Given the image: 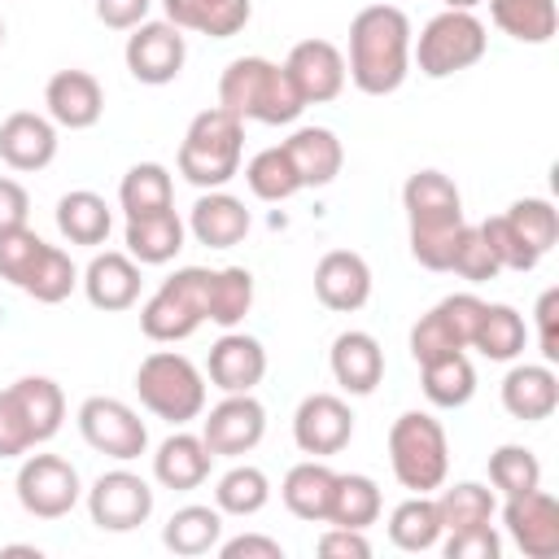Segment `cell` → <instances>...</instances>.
Instances as JSON below:
<instances>
[{"label": "cell", "instance_id": "46", "mask_svg": "<svg viewBox=\"0 0 559 559\" xmlns=\"http://www.w3.org/2000/svg\"><path fill=\"white\" fill-rule=\"evenodd\" d=\"M44 236L39 231H31L26 223L22 227H4L0 231V280H9L13 288H22V280L31 275V266H35V258L44 253Z\"/></svg>", "mask_w": 559, "mask_h": 559}, {"label": "cell", "instance_id": "27", "mask_svg": "<svg viewBox=\"0 0 559 559\" xmlns=\"http://www.w3.org/2000/svg\"><path fill=\"white\" fill-rule=\"evenodd\" d=\"M183 236H188V223L170 210H157V214H140V218H127V231H122V245L127 253L140 262V266H166L179 258L183 249Z\"/></svg>", "mask_w": 559, "mask_h": 559}, {"label": "cell", "instance_id": "50", "mask_svg": "<svg viewBox=\"0 0 559 559\" xmlns=\"http://www.w3.org/2000/svg\"><path fill=\"white\" fill-rule=\"evenodd\" d=\"M35 445L39 441H35V432H31V424H26L13 389H0V459H22Z\"/></svg>", "mask_w": 559, "mask_h": 559}, {"label": "cell", "instance_id": "16", "mask_svg": "<svg viewBox=\"0 0 559 559\" xmlns=\"http://www.w3.org/2000/svg\"><path fill=\"white\" fill-rule=\"evenodd\" d=\"M284 70L293 79V87L301 92L306 105H328L345 92V52L332 39H301L288 48Z\"/></svg>", "mask_w": 559, "mask_h": 559}, {"label": "cell", "instance_id": "38", "mask_svg": "<svg viewBox=\"0 0 559 559\" xmlns=\"http://www.w3.org/2000/svg\"><path fill=\"white\" fill-rule=\"evenodd\" d=\"M118 205H122L127 218L170 210V205H175L170 170H166L162 162H135V166L122 175V183H118Z\"/></svg>", "mask_w": 559, "mask_h": 559}, {"label": "cell", "instance_id": "4", "mask_svg": "<svg viewBox=\"0 0 559 559\" xmlns=\"http://www.w3.org/2000/svg\"><path fill=\"white\" fill-rule=\"evenodd\" d=\"M240 153H245V122L223 105L201 109L179 144V175L201 192L227 188L240 175Z\"/></svg>", "mask_w": 559, "mask_h": 559}, {"label": "cell", "instance_id": "32", "mask_svg": "<svg viewBox=\"0 0 559 559\" xmlns=\"http://www.w3.org/2000/svg\"><path fill=\"white\" fill-rule=\"evenodd\" d=\"M441 533L445 528H441V511H437L432 493H411L389 511V542L397 550H411V555L432 550L441 542Z\"/></svg>", "mask_w": 559, "mask_h": 559}, {"label": "cell", "instance_id": "25", "mask_svg": "<svg viewBox=\"0 0 559 559\" xmlns=\"http://www.w3.org/2000/svg\"><path fill=\"white\" fill-rule=\"evenodd\" d=\"M210 445L201 441V432H170L157 450H153V480L162 489H175V493H188V489H201L205 476H210Z\"/></svg>", "mask_w": 559, "mask_h": 559}, {"label": "cell", "instance_id": "10", "mask_svg": "<svg viewBox=\"0 0 559 559\" xmlns=\"http://www.w3.org/2000/svg\"><path fill=\"white\" fill-rule=\"evenodd\" d=\"M79 432L96 454L118 463H131L148 450V428L122 397H87L79 406Z\"/></svg>", "mask_w": 559, "mask_h": 559}, {"label": "cell", "instance_id": "37", "mask_svg": "<svg viewBox=\"0 0 559 559\" xmlns=\"http://www.w3.org/2000/svg\"><path fill=\"white\" fill-rule=\"evenodd\" d=\"M9 389H13L17 406H22V415H26L31 432H35V441H39V445L52 441V437L61 432V419H66V393H61V384L48 380V376H22V380H13Z\"/></svg>", "mask_w": 559, "mask_h": 559}, {"label": "cell", "instance_id": "34", "mask_svg": "<svg viewBox=\"0 0 559 559\" xmlns=\"http://www.w3.org/2000/svg\"><path fill=\"white\" fill-rule=\"evenodd\" d=\"M162 542H166V550H175V555H188V559H197V555H210V550L223 542V511H218V507H201V502H188V507H179V511L166 520V528H162Z\"/></svg>", "mask_w": 559, "mask_h": 559}, {"label": "cell", "instance_id": "59", "mask_svg": "<svg viewBox=\"0 0 559 559\" xmlns=\"http://www.w3.org/2000/svg\"><path fill=\"white\" fill-rule=\"evenodd\" d=\"M0 44H4V17H0Z\"/></svg>", "mask_w": 559, "mask_h": 559}, {"label": "cell", "instance_id": "51", "mask_svg": "<svg viewBox=\"0 0 559 559\" xmlns=\"http://www.w3.org/2000/svg\"><path fill=\"white\" fill-rule=\"evenodd\" d=\"M441 550L445 559H498L502 555V537L493 533V524H472V528H454V533H441Z\"/></svg>", "mask_w": 559, "mask_h": 559}, {"label": "cell", "instance_id": "33", "mask_svg": "<svg viewBox=\"0 0 559 559\" xmlns=\"http://www.w3.org/2000/svg\"><path fill=\"white\" fill-rule=\"evenodd\" d=\"M489 17L515 44H550L559 31L555 0H489Z\"/></svg>", "mask_w": 559, "mask_h": 559}, {"label": "cell", "instance_id": "36", "mask_svg": "<svg viewBox=\"0 0 559 559\" xmlns=\"http://www.w3.org/2000/svg\"><path fill=\"white\" fill-rule=\"evenodd\" d=\"M528 345V328H524V314L515 306H489L485 301V314L476 323V336H472V349H480L489 362H515Z\"/></svg>", "mask_w": 559, "mask_h": 559}, {"label": "cell", "instance_id": "1", "mask_svg": "<svg viewBox=\"0 0 559 559\" xmlns=\"http://www.w3.org/2000/svg\"><path fill=\"white\" fill-rule=\"evenodd\" d=\"M345 74L367 96H389L411 74V17L397 4H367L349 22Z\"/></svg>", "mask_w": 559, "mask_h": 559}, {"label": "cell", "instance_id": "55", "mask_svg": "<svg viewBox=\"0 0 559 559\" xmlns=\"http://www.w3.org/2000/svg\"><path fill=\"white\" fill-rule=\"evenodd\" d=\"M223 559H284V546L275 537H262V533H240V537H227L214 546Z\"/></svg>", "mask_w": 559, "mask_h": 559}, {"label": "cell", "instance_id": "41", "mask_svg": "<svg viewBox=\"0 0 559 559\" xmlns=\"http://www.w3.org/2000/svg\"><path fill=\"white\" fill-rule=\"evenodd\" d=\"M74 288H79V266L70 262V253L57 249V245H44V253L31 266V275L22 280V293L35 297V301H44V306H57Z\"/></svg>", "mask_w": 559, "mask_h": 559}, {"label": "cell", "instance_id": "20", "mask_svg": "<svg viewBox=\"0 0 559 559\" xmlns=\"http://www.w3.org/2000/svg\"><path fill=\"white\" fill-rule=\"evenodd\" d=\"M0 157H4V166L22 170V175L52 166V157H57V122L48 114H35V109L9 114L0 122Z\"/></svg>", "mask_w": 559, "mask_h": 559}, {"label": "cell", "instance_id": "21", "mask_svg": "<svg viewBox=\"0 0 559 559\" xmlns=\"http://www.w3.org/2000/svg\"><path fill=\"white\" fill-rule=\"evenodd\" d=\"M328 367H332V380L349 393V397H367L376 393V384L384 380V349L371 332L362 328H349L332 341V354H328Z\"/></svg>", "mask_w": 559, "mask_h": 559}, {"label": "cell", "instance_id": "47", "mask_svg": "<svg viewBox=\"0 0 559 559\" xmlns=\"http://www.w3.org/2000/svg\"><path fill=\"white\" fill-rule=\"evenodd\" d=\"M480 236L489 240V249H493V258H498L502 271H533V266L542 262V253H533V245L507 223V214L485 218V223H480Z\"/></svg>", "mask_w": 559, "mask_h": 559}, {"label": "cell", "instance_id": "18", "mask_svg": "<svg viewBox=\"0 0 559 559\" xmlns=\"http://www.w3.org/2000/svg\"><path fill=\"white\" fill-rule=\"evenodd\" d=\"M205 376L214 389L223 393H253L266 376V349L258 336L249 332H223L214 345H210V358H205Z\"/></svg>", "mask_w": 559, "mask_h": 559}, {"label": "cell", "instance_id": "26", "mask_svg": "<svg viewBox=\"0 0 559 559\" xmlns=\"http://www.w3.org/2000/svg\"><path fill=\"white\" fill-rule=\"evenodd\" d=\"M280 148L288 153L301 188H328L345 166V148L328 127H297Z\"/></svg>", "mask_w": 559, "mask_h": 559}, {"label": "cell", "instance_id": "58", "mask_svg": "<svg viewBox=\"0 0 559 559\" xmlns=\"http://www.w3.org/2000/svg\"><path fill=\"white\" fill-rule=\"evenodd\" d=\"M480 0H445V9H476Z\"/></svg>", "mask_w": 559, "mask_h": 559}, {"label": "cell", "instance_id": "2", "mask_svg": "<svg viewBox=\"0 0 559 559\" xmlns=\"http://www.w3.org/2000/svg\"><path fill=\"white\" fill-rule=\"evenodd\" d=\"M402 205H406V227H411V258L428 271H450L454 245L467 227L454 179L441 170H415L402 183Z\"/></svg>", "mask_w": 559, "mask_h": 559}, {"label": "cell", "instance_id": "43", "mask_svg": "<svg viewBox=\"0 0 559 559\" xmlns=\"http://www.w3.org/2000/svg\"><path fill=\"white\" fill-rule=\"evenodd\" d=\"M245 183H249V192L258 201H288L293 192H301V179H297V170H293V162H288V153L280 144H271V148L249 157Z\"/></svg>", "mask_w": 559, "mask_h": 559}, {"label": "cell", "instance_id": "29", "mask_svg": "<svg viewBox=\"0 0 559 559\" xmlns=\"http://www.w3.org/2000/svg\"><path fill=\"white\" fill-rule=\"evenodd\" d=\"M332 485H336V472L323 463V459H301L288 467L284 485H280V498L284 507L306 520V524H328V507H332Z\"/></svg>", "mask_w": 559, "mask_h": 559}, {"label": "cell", "instance_id": "42", "mask_svg": "<svg viewBox=\"0 0 559 559\" xmlns=\"http://www.w3.org/2000/svg\"><path fill=\"white\" fill-rule=\"evenodd\" d=\"M437 511H441V528L454 533V528H472V524L493 520L498 502H493V489H489V485L459 480V485H441V493H437Z\"/></svg>", "mask_w": 559, "mask_h": 559}, {"label": "cell", "instance_id": "23", "mask_svg": "<svg viewBox=\"0 0 559 559\" xmlns=\"http://www.w3.org/2000/svg\"><path fill=\"white\" fill-rule=\"evenodd\" d=\"M502 406L520 424H542L559 406V376L550 362H515L502 376Z\"/></svg>", "mask_w": 559, "mask_h": 559}, {"label": "cell", "instance_id": "40", "mask_svg": "<svg viewBox=\"0 0 559 559\" xmlns=\"http://www.w3.org/2000/svg\"><path fill=\"white\" fill-rule=\"evenodd\" d=\"M249 310H253V275H249L245 266H223V271H214V275H210L205 323L236 328Z\"/></svg>", "mask_w": 559, "mask_h": 559}, {"label": "cell", "instance_id": "24", "mask_svg": "<svg viewBox=\"0 0 559 559\" xmlns=\"http://www.w3.org/2000/svg\"><path fill=\"white\" fill-rule=\"evenodd\" d=\"M188 231L205 249H231V245H240L249 236V210H245L240 197H231L223 188H210L188 210Z\"/></svg>", "mask_w": 559, "mask_h": 559}, {"label": "cell", "instance_id": "17", "mask_svg": "<svg viewBox=\"0 0 559 559\" xmlns=\"http://www.w3.org/2000/svg\"><path fill=\"white\" fill-rule=\"evenodd\" d=\"M44 109L66 131H87L105 114V87L87 70H57L44 83Z\"/></svg>", "mask_w": 559, "mask_h": 559}, {"label": "cell", "instance_id": "8", "mask_svg": "<svg viewBox=\"0 0 559 559\" xmlns=\"http://www.w3.org/2000/svg\"><path fill=\"white\" fill-rule=\"evenodd\" d=\"M489 48L485 22L472 9H441L424 22L419 39H411V61L428 79H450L459 70H472Z\"/></svg>", "mask_w": 559, "mask_h": 559}, {"label": "cell", "instance_id": "53", "mask_svg": "<svg viewBox=\"0 0 559 559\" xmlns=\"http://www.w3.org/2000/svg\"><path fill=\"white\" fill-rule=\"evenodd\" d=\"M533 319H537V349H542V362H559V288H546L542 297H537V310H533Z\"/></svg>", "mask_w": 559, "mask_h": 559}, {"label": "cell", "instance_id": "28", "mask_svg": "<svg viewBox=\"0 0 559 559\" xmlns=\"http://www.w3.org/2000/svg\"><path fill=\"white\" fill-rule=\"evenodd\" d=\"M166 22L179 31H197L210 39H231L253 17L249 0H162Z\"/></svg>", "mask_w": 559, "mask_h": 559}, {"label": "cell", "instance_id": "9", "mask_svg": "<svg viewBox=\"0 0 559 559\" xmlns=\"http://www.w3.org/2000/svg\"><path fill=\"white\" fill-rule=\"evenodd\" d=\"M13 489H17L22 511L35 520H61L83 498V480H79L74 463L61 454H22Z\"/></svg>", "mask_w": 559, "mask_h": 559}, {"label": "cell", "instance_id": "13", "mask_svg": "<svg viewBox=\"0 0 559 559\" xmlns=\"http://www.w3.org/2000/svg\"><path fill=\"white\" fill-rule=\"evenodd\" d=\"M266 437V406L253 393H223L218 406L201 419V441L214 459H240Z\"/></svg>", "mask_w": 559, "mask_h": 559}, {"label": "cell", "instance_id": "54", "mask_svg": "<svg viewBox=\"0 0 559 559\" xmlns=\"http://www.w3.org/2000/svg\"><path fill=\"white\" fill-rule=\"evenodd\" d=\"M319 555H323V559H367V555H371L367 528H341V524H332V528L319 537Z\"/></svg>", "mask_w": 559, "mask_h": 559}, {"label": "cell", "instance_id": "48", "mask_svg": "<svg viewBox=\"0 0 559 559\" xmlns=\"http://www.w3.org/2000/svg\"><path fill=\"white\" fill-rule=\"evenodd\" d=\"M450 271L454 275H463V280H472V284H485V280H493L502 266H498V258H493V249H489V240L480 236V227H463V236H459V245H454V258H450Z\"/></svg>", "mask_w": 559, "mask_h": 559}, {"label": "cell", "instance_id": "12", "mask_svg": "<svg viewBox=\"0 0 559 559\" xmlns=\"http://www.w3.org/2000/svg\"><path fill=\"white\" fill-rule=\"evenodd\" d=\"M122 61H127V70H131L135 83L166 87V83L179 79L183 61H188L183 31L170 26L166 17H162V22H140V26H131V35H127Z\"/></svg>", "mask_w": 559, "mask_h": 559}, {"label": "cell", "instance_id": "5", "mask_svg": "<svg viewBox=\"0 0 559 559\" xmlns=\"http://www.w3.org/2000/svg\"><path fill=\"white\" fill-rule=\"evenodd\" d=\"M389 467L402 489L432 493L450 476V441L428 411H402L389 428Z\"/></svg>", "mask_w": 559, "mask_h": 559}, {"label": "cell", "instance_id": "19", "mask_svg": "<svg viewBox=\"0 0 559 559\" xmlns=\"http://www.w3.org/2000/svg\"><path fill=\"white\" fill-rule=\"evenodd\" d=\"M314 297L328 310H336V314L362 310L367 297H371V266H367V258L354 253V249L323 253L319 266H314Z\"/></svg>", "mask_w": 559, "mask_h": 559}, {"label": "cell", "instance_id": "7", "mask_svg": "<svg viewBox=\"0 0 559 559\" xmlns=\"http://www.w3.org/2000/svg\"><path fill=\"white\" fill-rule=\"evenodd\" d=\"M210 266H179L175 275H166L157 284V293L140 306V332L157 345H175L188 341L201 323H205V306H210Z\"/></svg>", "mask_w": 559, "mask_h": 559}, {"label": "cell", "instance_id": "45", "mask_svg": "<svg viewBox=\"0 0 559 559\" xmlns=\"http://www.w3.org/2000/svg\"><path fill=\"white\" fill-rule=\"evenodd\" d=\"M507 223L533 245V253H550L555 249V240H559V210L546 201V197H524V201H515L511 210H507Z\"/></svg>", "mask_w": 559, "mask_h": 559}, {"label": "cell", "instance_id": "11", "mask_svg": "<svg viewBox=\"0 0 559 559\" xmlns=\"http://www.w3.org/2000/svg\"><path fill=\"white\" fill-rule=\"evenodd\" d=\"M87 515L105 533H131L153 515V485L127 467L100 472L87 489Z\"/></svg>", "mask_w": 559, "mask_h": 559}, {"label": "cell", "instance_id": "49", "mask_svg": "<svg viewBox=\"0 0 559 559\" xmlns=\"http://www.w3.org/2000/svg\"><path fill=\"white\" fill-rule=\"evenodd\" d=\"M432 310L441 314V323L450 328V336L459 341V349H472V336H476V323H480V314H485V301H480L476 293H450V297H441Z\"/></svg>", "mask_w": 559, "mask_h": 559}, {"label": "cell", "instance_id": "44", "mask_svg": "<svg viewBox=\"0 0 559 559\" xmlns=\"http://www.w3.org/2000/svg\"><path fill=\"white\" fill-rule=\"evenodd\" d=\"M489 485H493L502 498L537 489V485H542V463H537V454H533L528 445H515V441L498 445V450L489 454Z\"/></svg>", "mask_w": 559, "mask_h": 559}, {"label": "cell", "instance_id": "31", "mask_svg": "<svg viewBox=\"0 0 559 559\" xmlns=\"http://www.w3.org/2000/svg\"><path fill=\"white\" fill-rule=\"evenodd\" d=\"M419 384H424V397L441 411H459L472 402L476 393V367L467 362L463 349L454 354H441V358H428L419 362Z\"/></svg>", "mask_w": 559, "mask_h": 559}, {"label": "cell", "instance_id": "56", "mask_svg": "<svg viewBox=\"0 0 559 559\" xmlns=\"http://www.w3.org/2000/svg\"><path fill=\"white\" fill-rule=\"evenodd\" d=\"M148 9H153V0H96V17L109 31H131V26L148 22Z\"/></svg>", "mask_w": 559, "mask_h": 559}, {"label": "cell", "instance_id": "14", "mask_svg": "<svg viewBox=\"0 0 559 559\" xmlns=\"http://www.w3.org/2000/svg\"><path fill=\"white\" fill-rule=\"evenodd\" d=\"M354 437V411L336 393H310L293 411V441L310 459H332Z\"/></svg>", "mask_w": 559, "mask_h": 559}, {"label": "cell", "instance_id": "52", "mask_svg": "<svg viewBox=\"0 0 559 559\" xmlns=\"http://www.w3.org/2000/svg\"><path fill=\"white\" fill-rule=\"evenodd\" d=\"M454 349H459V341L450 336V328L441 323V314L437 310L419 314V323L411 328V358L415 362H428V358H441V354H454Z\"/></svg>", "mask_w": 559, "mask_h": 559}, {"label": "cell", "instance_id": "30", "mask_svg": "<svg viewBox=\"0 0 559 559\" xmlns=\"http://www.w3.org/2000/svg\"><path fill=\"white\" fill-rule=\"evenodd\" d=\"M52 214H57V231H61L70 245L96 249V245H105L109 231H114V210L105 205V197H96V192H87V188L66 192Z\"/></svg>", "mask_w": 559, "mask_h": 559}, {"label": "cell", "instance_id": "3", "mask_svg": "<svg viewBox=\"0 0 559 559\" xmlns=\"http://www.w3.org/2000/svg\"><path fill=\"white\" fill-rule=\"evenodd\" d=\"M218 105L227 114H236L240 122H266V127H288L306 109L288 70L266 57L227 61V70L218 74Z\"/></svg>", "mask_w": 559, "mask_h": 559}, {"label": "cell", "instance_id": "15", "mask_svg": "<svg viewBox=\"0 0 559 559\" xmlns=\"http://www.w3.org/2000/svg\"><path fill=\"white\" fill-rule=\"evenodd\" d=\"M502 528L515 542V550L528 559H555L559 555V502L542 485L507 498Z\"/></svg>", "mask_w": 559, "mask_h": 559}, {"label": "cell", "instance_id": "57", "mask_svg": "<svg viewBox=\"0 0 559 559\" xmlns=\"http://www.w3.org/2000/svg\"><path fill=\"white\" fill-rule=\"evenodd\" d=\"M26 218H31V197H26V188H22L17 179L0 175V231H4V227H22Z\"/></svg>", "mask_w": 559, "mask_h": 559}, {"label": "cell", "instance_id": "39", "mask_svg": "<svg viewBox=\"0 0 559 559\" xmlns=\"http://www.w3.org/2000/svg\"><path fill=\"white\" fill-rule=\"evenodd\" d=\"M271 502V480H266V472L262 467H253V463H236V467H227L223 476H218V485H214V507L223 511V515H258L262 507Z\"/></svg>", "mask_w": 559, "mask_h": 559}, {"label": "cell", "instance_id": "6", "mask_svg": "<svg viewBox=\"0 0 559 559\" xmlns=\"http://www.w3.org/2000/svg\"><path fill=\"white\" fill-rule=\"evenodd\" d=\"M135 393L148 415L175 428L205 415V376L188 354H175V349H153L135 367Z\"/></svg>", "mask_w": 559, "mask_h": 559}, {"label": "cell", "instance_id": "35", "mask_svg": "<svg viewBox=\"0 0 559 559\" xmlns=\"http://www.w3.org/2000/svg\"><path fill=\"white\" fill-rule=\"evenodd\" d=\"M384 511V498H380V485L362 472H336V485H332V507H328V524H341V528H371Z\"/></svg>", "mask_w": 559, "mask_h": 559}, {"label": "cell", "instance_id": "22", "mask_svg": "<svg viewBox=\"0 0 559 559\" xmlns=\"http://www.w3.org/2000/svg\"><path fill=\"white\" fill-rule=\"evenodd\" d=\"M87 301L105 314L114 310H131L140 301V262L131 253H118V249H105L87 262V271L79 275Z\"/></svg>", "mask_w": 559, "mask_h": 559}]
</instances>
